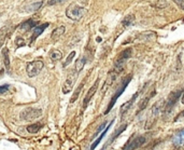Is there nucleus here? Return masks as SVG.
Here are the masks:
<instances>
[{"instance_id": "nucleus-9", "label": "nucleus", "mask_w": 184, "mask_h": 150, "mask_svg": "<svg viewBox=\"0 0 184 150\" xmlns=\"http://www.w3.org/2000/svg\"><path fill=\"white\" fill-rule=\"evenodd\" d=\"M126 128H127V124H124V125H122L121 126V128H118V130H116V131L114 132V133H113V135L111 137H110L109 138V140H108V142L107 144H106V145L104 146V148H102V150H106L107 149L108 147H109L110 145H111V144H112L113 142H114L115 140H116V138H118V136H120L121 134H122L123 132L125 131L126 130Z\"/></svg>"}, {"instance_id": "nucleus-23", "label": "nucleus", "mask_w": 184, "mask_h": 150, "mask_svg": "<svg viewBox=\"0 0 184 150\" xmlns=\"http://www.w3.org/2000/svg\"><path fill=\"white\" fill-rule=\"evenodd\" d=\"M61 57H63V53L58 50H53L51 52V59L53 62H57V61H60Z\"/></svg>"}, {"instance_id": "nucleus-2", "label": "nucleus", "mask_w": 184, "mask_h": 150, "mask_svg": "<svg viewBox=\"0 0 184 150\" xmlns=\"http://www.w3.org/2000/svg\"><path fill=\"white\" fill-rule=\"evenodd\" d=\"M131 77L133 76L131 75H128L127 77L123 80V82H122V84L120 86V88H118V91L115 92L114 93V95L112 96V98H111V100H110V103H109V106H108V108L106 109V111H104V115H107V113H109L110 111H111V109H112L113 107H114V105H115V103H116V100L118 99V97L121 96L123 94V92L125 91V88H127V86L129 84V82H130V80H131Z\"/></svg>"}, {"instance_id": "nucleus-11", "label": "nucleus", "mask_w": 184, "mask_h": 150, "mask_svg": "<svg viewBox=\"0 0 184 150\" xmlns=\"http://www.w3.org/2000/svg\"><path fill=\"white\" fill-rule=\"evenodd\" d=\"M48 23H44V24H42V25H39V26H36L35 28H34V32H32V37H31V41H34V40H36L39 36L42 34L44 30L46 29V27H48Z\"/></svg>"}, {"instance_id": "nucleus-24", "label": "nucleus", "mask_w": 184, "mask_h": 150, "mask_svg": "<svg viewBox=\"0 0 184 150\" xmlns=\"http://www.w3.org/2000/svg\"><path fill=\"white\" fill-rule=\"evenodd\" d=\"M131 54H133V50H131L130 48H128V49H126V50H124L123 52H121V54L118 55V58L128 59L131 56Z\"/></svg>"}, {"instance_id": "nucleus-25", "label": "nucleus", "mask_w": 184, "mask_h": 150, "mask_svg": "<svg viewBox=\"0 0 184 150\" xmlns=\"http://www.w3.org/2000/svg\"><path fill=\"white\" fill-rule=\"evenodd\" d=\"M7 30H8V28H7V27H3L2 29L0 30V48L2 46L3 42H4V39L7 38V36H8V32H7Z\"/></svg>"}, {"instance_id": "nucleus-26", "label": "nucleus", "mask_w": 184, "mask_h": 150, "mask_svg": "<svg viewBox=\"0 0 184 150\" xmlns=\"http://www.w3.org/2000/svg\"><path fill=\"white\" fill-rule=\"evenodd\" d=\"M155 8H158V9H164L167 7V2H166V0H156V2L153 3Z\"/></svg>"}, {"instance_id": "nucleus-22", "label": "nucleus", "mask_w": 184, "mask_h": 150, "mask_svg": "<svg viewBox=\"0 0 184 150\" xmlns=\"http://www.w3.org/2000/svg\"><path fill=\"white\" fill-rule=\"evenodd\" d=\"M174 142L176 144L177 146L183 145V144H184V130H182V131L180 132L179 134H178L176 137H174Z\"/></svg>"}, {"instance_id": "nucleus-7", "label": "nucleus", "mask_w": 184, "mask_h": 150, "mask_svg": "<svg viewBox=\"0 0 184 150\" xmlns=\"http://www.w3.org/2000/svg\"><path fill=\"white\" fill-rule=\"evenodd\" d=\"M77 75H79V74H77L75 70L74 71H71V73L68 75V77H67L66 81H65V83H64V86H63V93L68 94L72 91V88H73V86H74L75 80H77Z\"/></svg>"}, {"instance_id": "nucleus-17", "label": "nucleus", "mask_w": 184, "mask_h": 150, "mask_svg": "<svg viewBox=\"0 0 184 150\" xmlns=\"http://www.w3.org/2000/svg\"><path fill=\"white\" fill-rule=\"evenodd\" d=\"M42 126H43V123L37 122V123L30 124V125L27 126V131H28V133H30V134H36V133H38V132L42 129Z\"/></svg>"}, {"instance_id": "nucleus-29", "label": "nucleus", "mask_w": 184, "mask_h": 150, "mask_svg": "<svg viewBox=\"0 0 184 150\" xmlns=\"http://www.w3.org/2000/svg\"><path fill=\"white\" fill-rule=\"evenodd\" d=\"M106 126H107V121L106 122H104L102 124H100L99 125V128L97 129V131H96V133H95V136H97L98 134H100L101 133V131H104V129H106Z\"/></svg>"}, {"instance_id": "nucleus-12", "label": "nucleus", "mask_w": 184, "mask_h": 150, "mask_svg": "<svg viewBox=\"0 0 184 150\" xmlns=\"http://www.w3.org/2000/svg\"><path fill=\"white\" fill-rule=\"evenodd\" d=\"M137 96H138V93L135 94V95H133V96L131 97V98L129 99V100H127V102H126L125 104H124V105L122 106V107H121V116H122V118H123V116L125 115V113L128 111V109H129V108L131 107V105H133V103H135V100L137 99Z\"/></svg>"}, {"instance_id": "nucleus-19", "label": "nucleus", "mask_w": 184, "mask_h": 150, "mask_svg": "<svg viewBox=\"0 0 184 150\" xmlns=\"http://www.w3.org/2000/svg\"><path fill=\"white\" fill-rule=\"evenodd\" d=\"M84 84H85V81H83L80 86H77V90H75V92L73 93V95H72L71 99H70V103H74L75 100L79 98V96H80V93H81V91H82V88H83V86H84Z\"/></svg>"}, {"instance_id": "nucleus-10", "label": "nucleus", "mask_w": 184, "mask_h": 150, "mask_svg": "<svg viewBox=\"0 0 184 150\" xmlns=\"http://www.w3.org/2000/svg\"><path fill=\"white\" fill-rule=\"evenodd\" d=\"M37 25H38V21H36V20H34V19H29L19 25V29H21L22 32H29L30 29L35 28Z\"/></svg>"}, {"instance_id": "nucleus-20", "label": "nucleus", "mask_w": 184, "mask_h": 150, "mask_svg": "<svg viewBox=\"0 0 184 150\" xmlns=\"http://www.w3.org/2000/svg\"><path fill=\"white\" fill-rule=\"evenodd\" d=\"M2 57H3V63L7 69H10V59H9V50L7 48L2 49Z\"/></svg>"}, {"instance_id": "nucleus-32", "label": "nucleus", "mask_w": 184, "mask_h": 150, "mask_svg": "<svg viewBox=\"0 0 184 150\" xmlns=\"http://www.w3.org/2000/svg\"><path fill=\"white\" fill-rule=\"evenodd\" d=\"M61 1H64V0H50V1H48V5H54V4H56V3L61 2Z\"/></svg>"}, {"instance_id": "nucleus-27", "label": "nucleus", "mask_w": 184, "mask_h": 150, "mask_svg": "<svg viewBox=\"0 0 184 150\" xmlns=\"http://www.w3.org/2000/svg\"><path fill=\"white\" fill-rule=\"evenodd\" d=\"M74 56H75V51H72L71 53L68 55V57L66 58V62L64 63V65H63V66H64V67H67V66H68V65H69L70 63L72 62V59L74 58Z\"/></svg>"}, {"instance_id": "nucleus-1", "label": "nucleus", "mask_w": 184, "mask_h": 150, "mask_svg": "<svg viewBox=\"0 0 184 150\" xmlns=\"http://www.w3.org/2000/svg\"><path fill=\"white\" fill-rule=\"evenodd\" d=\"M184 93L183 88H179V90H176V91H172L167 97V100H166L165 105H164V113L167 116L170 115V112L172 111V109L174 108L176 104L178 103L179 98L182 96V94Z\"/></svg>"}, {"instance_id": "nucleus-4", "label": "nucleus", "mask_w": 184, "mask_h": 150, "mask_svg": "<svg viewBox=\"0 0 184 150\" xmlns=\"http://www.w3.org/2000/svg\"><path fill=\"white\" fill-rule=\"evenodd\" d=\"M42 116V110L39 108H25L21 113H19V118L25 121H31L35 119L40 118Z\"/></svg>"}, {"instance_id": "nucleus-18", "label": "nucleus", "mask_w": 184, "mask_h": 150, "mask_svg": "<svg viewBox=\"0 0 184 150\" xmlns=\"http://www.w3.org/2000/svg\"><path fill=\"white\" fill-rule=\"evenodd\" d=\"M85 63H86V58L84 56L80 57V58H79L77 62H75L74 70L77 71V74H80L81 71L83 70V68H84V66H85Z\"/></svg>"}, {"instance_id": "nucleus-30", "label": "nucleus", "mask_w": 184, "mask_h": 150, "mask_svg": "<svg viewBox=\"0 0 184 150\" xmlns=\"http://www.w3.org/2000/svg\"><path fill=\"white\" fill-rule=\"evenodd\" d=\"M9 90V84H4V86H0V94H4L5 92H8Z\"/></svg>"}, {"instance_id": "nucleus-13", "label": "nucleus", "mask_w": 184, "mask_h": 150, "mask_svg": "<svg viewBox=\"0 0 184 150\" xmlns=\"http://www.w3.org/2000/svg\"><path fill=\"white\" fill-rule=\"evenodd\" d=\"M113 122H114V120H113V121H111V122H110V123L108 124V125H107V128H106V129L104 130V132H102L101 134H100V136H99L98 138H97V140H95V142H94L93 144H92V146H91V150H94V149H95V148L97 147V146H98V144H99V142H101V140H102V138H104V135L107 134V132L109 131V129H110V128H111V125H112V123H113Z\"/></svg>"}, {"instance_id": "nucleus-21", "label": "nucleus", "mask_w": 184, "mask_h": 150, "mask_svg": "<svg viewBox=\"0 0 184 150\" xmlns=\"http://www.w3.org/2000/svg\"><path fill=\"white\" fill-rule=\"evenodd\" d=\"M133 22H135V15L133 14H129V15H127L125 19L123 20L122 25L124 27H129L133 24Z\"/></svg>"}, {"instance_id": "nucleus-14", "label": "nucleus", "mask_w": 184, "mask_h": 150, "mask_svg": "<svg viewBox=\"0 0 184 150\" xmlns=\"http://www.w3.org/2000/svg\"><path fill=\"white\" fill-rule=\"evenodd\" d=\"M43 5V0H38V1H34V2L29 3L26 5V11L27 12H36Z\"/></svg>"}, {"instance_id": "nucleus-8", "label": "nucleus", "mask_w": 184, "mask_h": 150, "mask_svg": "<svg viewBox=\"0 0 184 150\" xmlns=\"http://www.w3.org/2000/svg\"><path fill=\"white\" fill-rule=\"evenodd\" d=\"M98 86H99V79H97V80L95 81V83L92 86V88H89L87 94H86L85 97H84V100H83V107L84 108L87 107L88 103L91 102V99L93 98V96L95 95V93H96L97 88H98Z\"/></svg>"}, {"instance_id": "nucleus-3", "label": "nucleus", "mask_w": 184, "mask_h": 150, "mask_svg": "<svg viewBox=\"0 0 184 150\" xmlns=\"http://www.w3.org/2000/svg\"><path fill=\"white\" fill-rule=\"evenodd\" d=\"M85 11L86 10L83 7H80V5L75 4V3H72L67 8L66 15L68 19L72 20V21H80L85 14Z\"/></svg>"}, {"instance_id": "nucleus-6", "label": "nucleus", "mask_w": 184, "mask_h": 150, "mask_svg": "<svg viewBox=\"0 0 184 150\" xmlns=\"http://www.w3.org/2000/svg\"><path fill=\"white\" fill-rule=\"evenodd\" d=\"M147 142V137L145 136H137L130 138L128 140L127 144L124 146L123 150H136L137 148H140L141 146H143Z\"/></svg>"}, {"instance_id": "nucleus-28", "label": "nucleus", "mask_w": 184, "mask_h": 150, "mask_svg": "<svg viewBox=\"0 0 184 150\" xmlns=\"http://www.w3.org/2000/svg\"><path fill=\"white\" fill-rule=\"evenodd\" d=\"M15 44H16V48H22V46H25L26 42H25V40L22 37H17L15 40Z\"/></svg>"}, {"instance_id": "nucleus-15", "label": "nucleus", "mask_w": 184, "mask_h": 150, "mask_svg": "<svg viewBox=\"0 0 184 150\" xmlns=\"http://www.w3.org/2000/svg\"><path fill=\"white\" fill-rule=\"evenodd\" d=\"M154 95H155V91H152V93H149L147 95H145V97H144L141 102H140V104H139L138 112L140 111V110H143V109H145V108H147V104H149V102H150V99L152 98Z\"/></svg>"}, {"instance_id": "nucleus-5", "label": "nucleus", "mask_w": 184, "mask_h": 150, "mask_svg": "<svg viewBox=\"0 0 184 150\" xmlns=\"http://www.w3.org/2000/svg\"><path fill=\"white\" fill-rule=\"evenodd\" d=\"M44 67V63L43 61L40 59H37V61H34V62H29L26 66V73L28 75V77L32 78L36 77L37 75L41 73V70Z\"/></svg>"}, {"instance_id": "nucleus-16", "label": "nucleus", "mask_w": 184, "mask_h": 150, "mask_svg": "<svg viewBox=\"0 0 184 150\" xmlns=\"http://www.w3.org/2000/svg\"><path fill=\"white\" fill-rule=\"evenodd\" d=\"M65 30H66L65 26H59V27H57V28H55V29L53 30V32H52V35H51L52 40H57V39H59L61 36L64 35Z\"/></svg>"}, {"instance_id": "nucleus-33", "label": "nucleus", "mask_w": 184, "mask_h": 150, "mask_svg": "<svg viewBox=\"0 0 184 150\" xmlns=\"http://www.w3.org/2000/svg\"><path fill=\"white\" fill-rule=\"evenodd\" d=\"M182 118H184V111H182L181 113H180L178 117L176 118V121H178V120H180V119H182Z\"/></svg>"}, {"instance_id": "nucleus-31", "label": "nucleus", "mask_w": 184, "mask_h": 150, "mask_svg": "<svg viewBox=\"0 0 184 150\" xmlns=\"http://www.w3.org/2000/svg\"><path fill=\"white\" fill-rule=\"evenodd\" d=\"M174 2L176 3V4L179 5V8L184 10V0H174Z\"/></svg>"}]
</instances>
